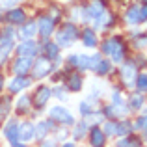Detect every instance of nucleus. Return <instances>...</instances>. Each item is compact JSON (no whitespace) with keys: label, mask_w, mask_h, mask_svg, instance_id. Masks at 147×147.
Returning <instances> with one entry per match:
<instances>
[{"label":"nucleus","mask_w":147,"mask_h":147,"mask_svg":"<svg viewBox=\"0 0 147 147\" xmlns=\"http://www.w3.org/2000/svg\"><path fill=\"white\" fill-rule=\"evenodd\" d=\"M50 117L54 119V121H60V123H65V125H71L75 119H73V115L69 114L65 108H60V106H54L52 110H50Z\"/></svg>","instance_id":"3"},{"label":"nucleus","mask_w":147,"mask_h":147,"mask_svg":"<svg viewBox=\"0 0 147 147\" xmlns=\"http://www.w3.org/2000/svg\"><path fill=\"white\" fill-rule=\"evenodd\" d=\"M4 134H6V138L9 140L11 145H21V144L17 142V140H19V125H17V121H15V119H11V121L6 125Z\"/></svg>","instance_id":"4"},{"label":"nucleus","mask_w":147,"mask_h":147,"mask_svg":"<svg viewBox=\"0 0 147 147\" xmlns=\"http://www.w3.org/2000/svg\"><path fill=\"white\" fill-rule=\"evenodd\" d=\"M106 136H114V134H117V125H115L114 121H108L106 125H104V130H102Z\"/></svg>","instance_id":"26"},{"label":"nucleus","mask_w":147,"mask_h":147,"mask_svg":"<svg viewBox=\"0 0 147 147\" xmlns=\"http://www.w3.org/2000/svg\"><path fill=\"white\" fill-rule=\"evenodd\" d=\"M69 90H73V91H78L80 88H82V76L80 75H71L69 76Z\"/></svg>","instance_id":"22"},{"label":"nucleus","mask_w":147,"mask_h":147,"mask_svg":"<svg viewBox=\"0 0 147 147\" xmlns=\"http://www.w3.org/2000/svg\"><path fill=\"white\" fill-rule=\"evenodd\" d=\"M52 30H54V21L49 19V17H43L39 21V34L43 37H49L50 34H52Z\"/></svg>","instance_id":"10"},{"label":"nucleus","mask_w":147,"mask_h":147,"mask_svg":"<svg viewBox=\"0 0 147 147\" xmlns=\"http://www.w3.org/2000/svg\"><path fill=\"white\" fill-rule=\"evenodd\" d=\"M88 15H90V17H99V15L100 13H102V11H104V4L102 2H100V0H93V2H91L90 4V6H88Z\"/></svg>","instance_id":"15"},{"label":"nucleus","mask_w":147,"mask_h":147,"mask_svg":"<svg viewBox=\"0 0 147 147\" xmlns=\"http://www.w3.org/2000/svg\"><path fill=\"white\" fill-rule=\"evenodd\" d=\"M28 86H30V78H26V76H21V75H19V78H15L13 82L9 84V90L15 93V91H21L22 88H28Z\"/></svg>","instance_id":"16"},{"label":"nucleus","mask_w":147,"mask_h":147,"mask_svg":"<svg viewBox=\"0 0 147 147\" xmlns=\"http://www.w3.org/2000/svg\"><path fill=\"white\" fill-rule=\"evenodd\" d=\"M17 52H19V56H28V58H32V56H36L37 47H36V43H34L32 39H24V43L19 45Z\"/></svg>","instance_id":"8"},{"label":"nucleus","mask_w":147,"mask_h":147,"mask_svg":"<svg viewBox=\"0 0 147 147\" xmlns=\"http://www.w3.org/2000/svg\"><path fill=\"white\" fill-rule=\"evenodd\" d=\"M80 110H82V114L84 115H90V106H88V102H82V104H80Z\"/></svg>","instance_id":"36"},{"label":"nucleus","mask_w":147,"mask_h":147,"mask_svg":"<svg viewBox=\"0 0 147 147\" xmlns=\"http://www.w3.org/2000/svg\"><path fill=\"white\" fill-rule=\"evenodd\" d=\"M132 129H138V130H144L147 134V115H142V117L136 119V123H134Z\"/></svg>","instance_id":"24"},{"label":"nucleus","mask_w":147,"mask_h":147,"mask_svg":"<svg viewBox=\"0 0 147 147\" xmlns=\"http://www.w3.org/2000/svg\"><path fill=\"white\" fill-rule=\"evenodd\" d=\"M119 145H138V140H134V138H123L119 142Z\"/></svg>","instance_id":"35"},{"label":"nucleus","mask_w":147,"mask_h":147,"mask_svg":"<svg viewBox=\"0 0 147 147\" xmlns=\"http://www.w3.org/2000/svg\"><path fill=\"white\" fill-rule=\"evenodd\" d=\"M95 19H97L95 26H108V24H112V21H114V17H112L110 11H102V13H100L99 17H95Z\"/></svg>","instance_id":"21"},{"label":"nucleus","mask_w":147,"mask_h":147,"mask_svg":"<svg viewBox=\"0 0 147 147\" xmlns=\"http://www.w3.org/2000/svg\"><path fill=\"white\" fill-rule=\"evenodd\" d=\"M2 82H4V78H2V76H0V90H2Z\"/></svg>","instance_id":"40"},{"label":"nucleus","mask_w":147,"mask_h":147,"mask_svg":"<svg viewBox=\"0 0 147 147\" xmlns=\"http://www.w3.org/2000/svg\"><path fill=\"white\" fill-rule=\"evenodd\" d=\"M49 129H50V123H39V125H37V130H36V136L43 140L45 134L49 132Z\"/></svg>","instance_id":"25"},{"label":"nucleus","mask_w":147,"mask_h":147,"mask_svg":"<svg viewBox=\"0 0 147 147\" xmlns=\"http://www.w3.org/2000/svg\"><path fill=\"white\" fill-rule=\"evenodd\" d=\"M49 71H50V61L47 60V58H39V60L34 63V67H32V73H34L36 78H43Z\"/></svg>","instance_id":"6"},{"label":"nucleus","mask_w":147,"mask_h":147,"mask_svg":"<svg viewBox=\"0 0 147 147\" xmlns=\"http://www.w3.org/2000/svg\"><path fill=\"white\" fill-rule=\"evenodd\" d=\"M123 52H125V49H123V47H119L117 50H115V52L112 54V58H114V61H117V63H121V60H123Z\"/></svg>","instance_id":"33"},{"label":"nucleus","mask_w":147,"mask_h":147,"mask_svg":"<svg viewBox=\"0 0 147 147\" xmlns=\"http://www.w3.org/2000/svg\"><path fill=\"white\" fill-rule=\"evenodd\" d=\"M114 100H115V102H123L121 97H119V91H114Z\"/></svg>","instance_id":"39"},{"label":"nucleus","mask_w":147,"mask_h":147,"mask_svg":"<svg viewBox=\"0 0 147 147\" xmlns=\"http://www.w3.org/2000/svg\"><path fill=\"white\" fill-rule=\"evenodd\" d=\"M36 32H37V24L36 22H26V24H22V28H21V37L22 39H32L34 36H36Z\"/></svg>","instance_id":"12"},{"label":"nucleus","mask_w":147,"mask_h":147,"mask_svg":"<svg viewBox=\"0 0 147 147\" xmlns=\"http://www.w3.org/2000/svg\"><path fill=\"white\" fill-rule=\"evenodd\" d=\"M30 106H32V99H30V95H22V97L17 100V112H19V114H26V112L30 110Z\"/></svg>","instance_id":"19"},{"label":"nucleus","mask_w":147,"mask_h":147,"mask_svg":"<svg viewBox=\"0 0 147 147\" xmlns=\"http://www.w3.org/2000/svg\"><path fill=\"white\" fill-rule=\"evenodd\" d=\"M86 123H78L76 125V129H75V138H82L84 134H86Z\"/></svg>","instance_id":"31"},{"label":"nucleus","mask_w":147,"mask_h":147,"mask_svg":"<svg viewBox=\"0 0 147 147\" xmlns=\"http://www.w3.org/2000/svg\"><path fill=\"white\" fill-rule=\"evenodd\" d=\"M127 22L129 24H140L142 22V9L138 6H132L129 11H127Z\"/></svg>","instance_id":"9"},{"label":"nucleus","mask_w":147,"mask_h":147,"mask_svg":"<svg viewBox=\"0 0 147 147\" xmlns=\"http://www.w3.org/2000/svg\"><path fill=\"white\" fill-rule=\"evenodd\" d=\"M119 47H123V43L117 39V37H112V39H108V41H104V43H102V52L114 54Z\"/></svg>","instance_id":"13"},{"label":"nucleus","mask_w":147,"mask_h":147,"mask_svg":"<svg viewBox=\"0 0 147 147\" xmlns=\"http://www.w3.org/2000/svg\"><path fill=\"white\" fill-rule=\"evenodd\" d=\"M121 78L125 82V86H134L136 84V65L132 61H127L125 65H121Z\"/></svg>","instance_id":"2"},{"label":"nucleus","mask_w":147,"mask_h":147,"mask_svg":"<svg viewBox=\"0 0 147 147\" xmlns=\"http://www.w3.org/2000/svg\"><path fill=\"white\" fill-rule=\"evenodd\" d=\"M24 11L22 9H11L9 13H7V21L13 22V24H22L24 22Z\"/></svg>","instance_id":"18"},{"label":"nucleus","mask_w":147,"mask_h":147,"mask_svg":"<svg viewBox=\"0 0 147 147\" xmlns=\"http://www.w3.org/2000/svg\"><path fill=\"white\" fill-rule=\"evenodd\" d=\"M34 134H36V129L32 123H24L22 127H19V138H22V140H30V138H34Z\"/></svg>","instance_id":"17"},{"label":"nucleus","mask_w":147,"mask_h":147,"mask_svg":"<svg viewBox=\"0 0 147 147\" xmlns=\"http://www.w3.org/2000/svg\"><path fill=\"white\" fill-rule=\"evenodd\" d=\"M19 0H0V4L2 6H13V4H17Z\"/></svg>","instance_id":"37"},{"label":"nucleus","mask_w":147,"mask_h":147,"mask_svg":"<svg viewBox=\"0 0 147 147\" xmlns=\"http://www.w3.org/2000/svg\"><path fill=\"white\" fill-rule=\"evenodd\" d=\"M104 138L106 134L99 129V127H91V132H90V140H91V145H102L104 144Z\"/></svg>","instance_id":"11"},{"label":"nucleus","mask_w":147,"mask_h":147,"mask_svg":"<svg viewBox=\"0 0 147 147\" xmlns=\"http://www.w3.org/2000/svg\"><path fill=\"white\" fill-rule=\"evenodd\" d=\"M30 69H32V58L21 56V58H17V60H15V63H13L15 75H26Z\"/></svg>","instance_id":"5"},{"label":"nucleus","mask_w":147,"mask_h":147,"mask_svg":"<svg viewBox=\"0 0 147 147\" xmlns=\"http://www.w3.org/2000/svg\"><path fill=\"white\" fill-rule=\"evenodd\" d=\"M50 93H52V91H50L47 86H41L39 90L36 91V97H34V104H36L37 108L45 106V104H47V100L50 99Z\"/></svg>","instance_id":"7"},{"label":"nucleus","mask_w":147,"mask_h":147,"mask_svg":"<svg viewBox=\"0 0 147 147\" xmlns=\"http://www.w3.org/2000/svg\"><path fill=\"white\" fill-rule=\"evenodd\" d=\"M84 45H86V47H95V45H97L95 34L91 32V30H86V32H84Z\"/></svg>","instance_id":"23"},{"label":"nucleus","mask_w":147,"mask_h":147,"mask_svg":"<svg viewBox=\"0 0 147 147\" xmlns=\"http://www.w3.org/2000/svg\"><path fill=\"white\" fill-rule=\"evenodd\" d=\"M140 9H142V21H147V6L140 7Z\"/></svg>","instance_id":"38"},{"label":"nucleus","mask_w":147,"mask_h":147,"mask_svg":"<svg viewBox=\"0 0 147 147\" xmlns=\"http://www.w3.org/2000/svg\"><path fill=\"white\" fill-rule=\"evenodd\" d=\"M95 71H97L99 75H106V73L110 71V61H102V60H100V61H99V65H97V69H95Z\"/></svg>","instance_id":"28"},{"label":"nucleus","mask_w":147,"mask_h":147,"mask_svg":"<svg viewBox=\"0 0 147 147\" xmlns=\"http://www.w3.org/2000/svg\"><path fill=\"white\" fill-rule=\"evenodd\" d=\"M142 104H144V97L142 95H134L132 99H130V108H142Z\"/></svg>","instance_id":"29"},{"label":"nucleus","mask_w":147,"mask_h":147,"mask_svg":"<svg viewBox=\"0 0 147 147\" xmlns=\"http://www.w3.org/2000/svg\"><path fill=\"white\" fill-rule=\"evenodd\" d=\"M136 84H138L140 90H147V75H140L138 80H136Z\"/></svg>","instance_id":"32"},{"label":"nucleus","mask_w":147,"mask_h":147,"mask_svg":"<svg viewBox=\"0 0 147 147\" xmlns=\"http://www.w3.org/2000/svg\"><path fill=\"white\" fill-rule=\"evenodd\" d=\"M45 50H47V56L50 58V60H54V58L58 56V45H54V43H47Z\"/></svg>","instance_id":"27"},{"label":"nucleus","mask_w":147,"mask_h":147,"mask_svg":"<svg viewBox=\"0 0 147 147\" xmlns=\"http://www.w3.org/2000/svg\"><path fill=\"white\" fill-rule=\"evenodd\" d=\"M69 61H71L73 65H76V67H80V69H88V65H90V56H71Z\"/></svg>","instance_id":"20"},{"label":"nucleus","mask_w":147,"mask_h":147,"mask_svg":"<svg viewBox=\"0 0 147 147\" xmlns=\"http://www.w3.org/2000/svg\"><path fill=\"white\" fill-rule=\"evenodd\" d=\"M130 129H132V125L127 123V121H123L121 125H117V134H129Z\"/></svg>","instance_id":"30"},{"label":"nucleus","mask_w":147,"mask_h":147,"mask_svg":"<svg viewBox=\"0 0 147 147\" xmlns=\"http://www.w3.org/2000/svg\"><path fill=\"white\" fill-rule=\"evenodd\" d=\"M99 61H100V56H97V54H95L93 58H90V65H88V69H97Z\"/></svg>","instance_id":"34"},{"label":"nucleus","mask_w":147,"mask_h":147,"mask_svg":"<svg viewBox=\"0 0 147 147\" xmlns=\"http://www.w3.org/2000/svg\"><path fill=\"white\" fill-rule=\"evenodd\" d=\"M78 37V30L75 24H63L61 30L58 32V45L61 47H69V45L75 43V39Z\"/></svg>","instance_id":"1"},{"label":"nucleus","mask_w":147,"mask_h":147,"mask_svg":"<svg viewBox=\"0 0 147 147\" xmlns=\"http://www.w3.org/2000/svg\"><path fill=\"white\" fill-rule=\"evenodd\" d=\"M127 112H129V110H127V108H123L121 102H115L114 106H108L106 110H104V114L110 115V117H121V115H125Z\"/></svg>","instance_id":"14"}]
</instances>
